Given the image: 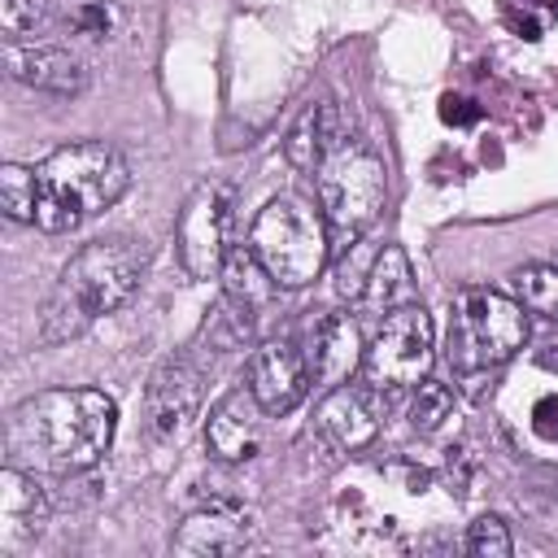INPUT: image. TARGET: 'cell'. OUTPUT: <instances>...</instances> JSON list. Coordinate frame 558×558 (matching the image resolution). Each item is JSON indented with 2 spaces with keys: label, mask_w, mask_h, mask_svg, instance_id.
Returning <instances> with one entry per match:
<instances>
[{
  "label": "cell",
  "mask_w": 558,
  "mask_h": 558,
  "mask_svg": "<svg viewBox=\"0 0 558 558\" xmlns=\"http://www.w3.org/2000/svg\"><path fill=\"white\" fill-rule=\"evenodd\" d=\"M113 427L118 405L100 388H48L9 414V453L31 471L78 475L109 453Z\"/></svg>",
  "instance_id": "cell-1"
},
{
  "label": "cell",
  "mask_w": 558,
  "mask_h": 558,
  "mask_svg": "<svg viewBox=\"0 0 558 558\" xmlns=\"http://www.w3.org/2000/svg\"><path fill=\"white\" fill-rule=\"evenodd\" d=\"M140 279H144V253L131 240H96L78 248L39 310V340L61 344L87 331L100 314L122 310L135 296Z\"/></svg>",
  "instance_id": "cell-2"
},
{
  "label": "cell",
  "mask_w": 558,
  "mask_h": 558,
  "mask_svg": "<svg viewBox=\"0 0 558 558\" xmlns=\"http://www.w3.org/2000/svg\"><path fill=\"white\" fill-rule=\"evenodd\" d=\"M35 174H39V214H35V222L52 235L74 231L87 218H96L131 183V170H126L122 153L100 144V140H78V144H65V148L48 153L35 166Z\"/></svg>",
  "instance_id": "cell-3"
},
{
  "label": "cell",
  "mask_w": 558,
  "mask_h": 558,
  "mask_svg": "<svg viewBox=\"0 0 558 558\" xmlns=\"http://www.w3.org/2000/svg\"><path fill=\"white\" fill-rule=\"evenodd\" d=\"M527 340L523 301H510L493 288H466L449 305L445 327V362L458 379H475L484 371L506 366Z\"/></svg>",
  "instance_id": "cell-4"
},
{
  "label": "cell",
  "mask_w": 558,
  "mask_h": 558,
  "mask_svg": "<svg viewBox=\"0 0 558 558\" xmlns=\"http://www.w3.org/2000/svg\"><path fill=\"white\" fill-rule=\"evenodd\" d=\"M314 187H318V209L327 218V227L353 244L384 209L388 196V174L379 153L366 140L340 135L336 148L314 166Z\"/></svg>",
  "instance_id": "cell-5"
},
{
  "label": "cell",
  "mask_w": 558,
  "mask_h": 558,
  "mask_svg": "<svg viewBox=\"0 0 558 558\" xmlns=\"http://www.w3.org/2000/svg\"><path fill=\"white\" fill-rule=\"evenodd\" d=\"M248 244L279 288H305L327 266V218L301 196H275L253 218Z\"/></svg>",
  "instance_id": "cell-6"
},
{
  "label": "cell",
  "mask_w": 558,
  "mask_h": 558,
  "mask_svg": "<svg viewBox=\"0 0 558 558\" xmlns=\"http://www.w3.org/2000/svg\"><path fill=\"white\" fill-rule=\"evenodd\" d=\"M436 349V336H432V314L414 301L397 305L392 314H384L375 340L366 344L362 353V371H366V384L371 388H418L432 371V353Z\"/></svg>",
  "instance_id": "cell-7"
},
{
  "label": "cell",
  "mask_w": 558,
  "mask_h": 558,
  "mask_svg": "<svg viewBox=\"0 0 558 558\" xmlns=\"http://www.w3.org/2000/svg\"><path fill=\"white\" fill-rule=\"evenodd\" d=\"M227 231H231V187L227 183H201L174 222L179 262L192 279H209L222 270Z\"/></svg>",
  "instance_id": "cell-8"
},
{
  "label": "cell",
  "mask_w": 558,
  "mask_h": 558,
  "mask_svg": "<svg viewBox=\"0 0 558 558\" xmlns=\"http://www.w3.org/2000/svg\"><path fill=\"white\" fill-rule=\"evenodd\" d=\"M310 388V362L292 340H266L248 362V392L266 414H288Z\"/></svg>",
  "instance_id": "cell-9"
},
{
  "label": "cell",
  "mask_w": 558,
  "mask_h": 558,
  "mask_svg": "<svg viewBox=\"0 0 558 558\" xmlns=\"http://www.w3.org/2000/svg\"><path fill=\"white\" fill-rule=\"evenodd\" d=\"M201 371L187 357H166L144 392V423L157 440H170L187 427V418L201 410Z\"/></svg>",
  "instance_id": "cell-10"
},
{
  "label": "cell",
  "mask_w": 558,
  "mask_h": 558,
  "mask_svg": "<svg viewBox=\"0 0 558 558\" xmlns=\"http://www.w3.org/2000/svg\"><path fill=\"white\" fill-rule=\"evenodd\" d=\"M48 523V497L35 484V471L9 462L0 471V554H17Z\"/></svg>",
  "instance_id": "cell-11"
},
{
  "label": "cell",
  "mask_w": 558,
  "mask_h": 558,
  "mask_svg": "<svg viewBox=\"0 0 558 558\" xmlns=\"http://www.w3.org/2000/svg\"><path fill=\"white\" fill-rule=\"evenodd\" d=\"M4 61L17 83L48 96H78L87 87V65L61 44H9Z\"/></svg>",
  "instance_id": "cell-12"
},
{
  "label": "cell",
  "mask_w": 558,
  "mask_h": 558,
  "mask_svg": "<svg viewBox=\"0 0 558 558\" xmlns=\"http://www.w3.org/2000/svg\"><path fill=\"white\" fill-rule=\"evenodd\" d=\"M253 541V519L240 506H205L187 514L174 532V554L183 558H218V554H240Z\"/></svg>",
  "instance_id": "cell-13"
},
{
  "label": "cell",
  "mask_w": 558,
  "mask_h": 558,
  "mask_svg": "<svg viewBox=\"0 0 558 558\" xmlns=\"http://www.w3.org/2000/svg\"><path fill=\"white\" fill-rule=\"evenodd\" d=\"M318 432L336 445V449H362L375 440L379 432V405H375V388H353L349 379L327 388L323 405H318Z\"/></svg>",
  "instance_id": "cell-14"
},
{
  "label": "cell",
  "mask_w": 558,
  "mask_h": 558,
  "mask_svg": "<svg viewBox=\"0 0 558 558\" xmlns=\"http://www.w3.org/2000/svg\"><path fill=\"white\" fill-rule=\"evenodd\" d=\"M362 331H357V318L349 314H327L318 327H314V340H310V384L318 388H336L344 384L357 366H362Z\"/></svg>",
  "instance_id": "cell-15"
},
{
  "label": "cell",
  "mask_w": 558,
  "mask_h": 558,
  "mask_svg": "<svg viewBox=\"0 0 558 558\" xmlns=\"http://www.w3.org/2000/svg\"><path fill=\"white\" fill-rule=\"evenodd\" d=\"M205 445H209V453L222 458V462H244V458H253L257 445H262V405H257V397H253V392H240V388L227 392V397L214 405L209 423H205Z\"/></svg>",
  "instance_id": "cell-16"
},
{
  "label": "cell",
  "mask_w": 558,
  "mask_h": 558,
  "mask_svg": "<svg viewBox=\"0 0 558 558\" xmlns=\"http://www.w3.org/2000/svg\"><path fill=\"white\" fill-rule=\"evenodd\" d=\"M414 296V275H410V257L397 244H384L366 270V283L357 292V310L362 314H392L397 305H405Z\"/></svg>",
  "instance_id": "cell-17"
},
{
  "label": "cell",
  "mask_w": 558,
  "mask_h": 558,
  "mask_svg": "<svg viewBox=\"0 0 558 558\" xmlns=\"http://www.w3.org/2000/svg\"><path fill=\"white\" fill-rule=\"evenodd\" d=\"M340 135H344L340 109H336L331 100H314V105L301 109V118L292 122V131H288V140H283L288 161H292L296 170H314V166L336 148Z\"/></svg>",
  "instance_id": "cell-18"
},
{
  "label": "cell",
  "mask_w": 558,
  "mask_h": 558,
  "mask_svg": "<svg viewBox=\"0 0 558 558\" xmlns=\"http://www.w3.org/2000/svg\"><path fill=\"white\" fill-rule=\"evenodd\" d=\"M222 296H231L235 305H244L248 314H257V310H266L270 305V296H275V275L262 266V257L253 253V244L248 248H227V257H222Z\"/></svg>",
  "instance_id": "cell-19"
},
{
  "label": "cell",
  "mask_w": 558,
  "mask_h": 558,
  "mask_svg": "<svg viewBox=\"0 0 558 558\" xmlns=\"http://www.w3.org/2000/svg\"><path fill=\"white\" fill-rule=\"evenodd\" d=\"M126 22V9L122 0H65L61 4V26L78 39H92V44H105L122 31Z\"/></svg>",
  "instance_id": "cell-20"
},
{
  "label": "cell",
  "mask_w": 558,
  "mask_h": 558,
  "mask_svg": "<svg viewBox=\"0 0 558 558\" xmlns=\"http://www.w3.org/2000/svg\"><path fill=\"white\" fill-rule=\"evenodd\" d=\"M248 336H253V314H248L244 305H235L231 296H222V301L209 310V318L201 323V340H205L209 353H218V357L244 349Z\"/></svg>",
  "instance_id": "cell-21"
},
{
  "label": "cell",
  "mask_w": 558,
  "mask_h": 558,
  "mask_svg": "<svg viewBox=\"0 0 558 558\" xmlns=\"http://www.w3.org/2000/svg\"><path fill=\"white\" fill-rule=\"evenodd\" d=\"M0 205L13 222H35V214H39V174L31 166L4 161L0 166Z\"/></svg>",
  "instance_id": "cell-22"
},
{
  "label": "cell",
  "mask_w": 558,
  "mask_h": 558,
  "mask_svg": "<svg viewBox=\"0 0 558 558\" xmlns=\"http://www.w3.org/2000/svg\"><path fill=\"white\" fill-rule=\"evenodd\" d=\"M501 26L519 39H545L558 26V0H501Z\"/></svg>",
  "instance_id": "cell-23"
},
{
  "label": "cell",
  "mask_w": 558,
  "mask_h": 558,
  "mask_svg": "<svg viewBox=\"0 0 558 558\" xmlns=\"http://www.w3.org/2000/svg\"><path fill=\"white\" fill-rule=\"evenodd\" d=\"M514 292L523 310L558 323V266H523L514 270Z\"/></svg>",
  "instance_id": "cell-24"
},
{
  "label": "cell",
  "mask_w": 558,
  "mask_h": 558,
  "mask_svg": "<svg viewBox=\"0 0 558 558\" xmlns=\"http://www.w3.org/2000/svg\"><path fill=\"white\" fill-rule=\"evenodd\" d=\"M449 418H453V392H449V384L423 379L418 392H414V401H410V423H414V432L432 436V432H440Z\"/></svg>",
  "instance_id": "cell-25"
},
{
  "label": "cell",
  "mask_w": 558,
  "mask_h": 558,
  "mask_svg": "<svg viewBox=\"0 0 558 558\" xmlns=\"http://www.w3.org/2000/svg\"><path fill=\"white\" fill-rule=\"evenodd\" d=\"M44 22H48V4L44 0H0V31H4L9 44H22Z\"/></svg>",
  "instance_id": "cell-26"
},
{
  "label": "cell",
  "mask_w": 558,
  "mask_h": 558,
  "mask_svg": "<svg viewBox=\"0 0 558 558\" xmlns=\"http://www.w3.org/2000/svg\"><path fill=\"white\" fill-rule=\"evenodd\" d=\"M510 549H514V541H510L506 519L480 514V519L471 523V532H466V554H475V558H506Z\"/></svg>",
  "instance_id": "cell-27"
},
{
  "label": "cell",
  "mask_w": 558,
  "mask_h": 558,
  "mask_svg": "<svg viewBox=\"0 0 558 558\" xmlns=\"http://www.w3.org/2000/svg\"><path fill=\"white\" fill-rule=\"evenodd\" d=\"M440 118H445V122H475V118H480V109H475L466 96H445Z\"/></svg>",
  "instance_id": "cell-28"
},
{
  "label": "cell",
  "mask_w": 558,
  "mask_h": 558,
  "mask_svg": "<svg viewBox=\"0 0 558 558\" xmlns=\"http://www.w3.org/2000/svg\"><path fill=\"white\" fill-rule=\"evenodd\" d=\"M541 362H545L549 371H558V336H549V340L541 344Z\"/></svg>",
  "instance_id": "cell-29"
}]
</instances>
